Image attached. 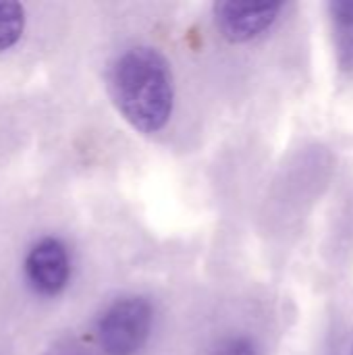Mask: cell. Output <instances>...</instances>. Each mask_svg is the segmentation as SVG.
I'll use <instances>...</instances> for the list:
<instances>
[{"label": "cell", "instance_id": "cell-1", "mask_svg": "<svg viewBox=\"0 0 353 355\" xmlns=\"http://www.w3.org/2000/svg\"><path fill=\"white\" fill-rule=\"evenodd\" d=\"M108 94L123 119L146 135L160 133L171 123L177 104L173 69L152 46H131L112 60Z\"/></svg>", "mask_w": 353, "mask_h": 355}, {"label": "cell", "instance_id": "cell-2", "mask_svg": "<svg viewBox=\"0 0 353 355\" xmlns=\"http://www.w3.org/2000/svg\"><path fill=\"white\" fill-rule=\"evenodd\" d=\"M156 310L146 295L114 300L96 322L98 345L106 355H137L150 341Z\"/></svg>", "mask_w": 353, "mask_h": 355}, {"label": "cell", "instance_id": "cell-3", "mask_svg": "<svg viewBox=\"0 0 353 355\" xmlns=\"http://www.w3.org/2000/svg\"><path fill=\"white\" fill-rule=\"evenodd\" d=\"M285 8L279 0H221L212 4V23L229 44H250L266 35Z\"/></svg>", "mask_w": 353, "mask_h": 355}, {"label": "cell", "instance_id": "cell-4", "mask_svg": "<svg viewBox=\"0 0 353 355\" xmlns=\"http://www.w3.org/2000/svg\"><path fill=\"white\" fill-rule=\"evenodd\" d=\"M25 277L40 295H58L71 279V256L67 245L56 237L40 239L25 258Z\"/></svg>", "mask_w": 353, "mask_h": 355}, {"label": "cell", "instance_id": "cell-5", "mask_svg": "<svg viewBox=\"0 0 353 355\" xmlns=\"http://www.w3.org/2000/svg\"><path fill=\"white\" fill-rule=\"evenodd\" d=\"M337 64L353 75V0H333L327 4Z\"/></svg>", "mask_w": 353, "mask_h": 355}, {"label": "cell", "instance_id": "cell-6", "mask_svg": "<svg viewBox=\"0 0 353 355\" xmlns=\"http://www.w3.org/2000/svg\"><path fill=\"white\" fill-rule=\"evenodd\" d=\"M25 27V10L15 0H0V52L12 48Z\"/></svg>", "mask_w": 353, "mask_h": 355}, {"label": "cell", "instance_id": "cell-7", "mask_svg": "<svg viewBox=\"0 0 353 355\" xmlns=\"http://www.w3.org/2000/svg\"><path fill=\"white\" fill-rule=\"evenodd\" d=\"M208 355H260V349L250 335L229 333L212 345Z\"/></svg>", "mask_w": 353, "mask_h": 355}, {"label": "cell", "instance_id": "cell-8", "mask_svg": "<svg viewBox=\"0 0 353 355\" xmlns=\"http://www.w3.org/2000/svg\"><path fill=\"white\" fill-rule=\"evenodd\" d=\"M50 355H89L85 354V352H81V349H58V352H54V354Z\"/></svg>", "mask_w": 353, "mask_h": 355}, {"label": "cell", "instance_id": "cell-9", "mask_svg": "<svg viewBox=\"0 0 353 355\" xmlns=\"http://www.w3.org/2000/svg\"><path fill=\"white\" fill-rule=\"evenodd\" d=\"M352 355H353V349H352Z\"/></svg>", "mask_w": 353, "mask_h": 355}]
</instances>
